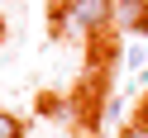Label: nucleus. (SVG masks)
Here are the masks:
<instances>
[{"mask_svg": "<svg viewBox=\"0 0 148 138\" xmlns=\"http://www.w3.org/2000/svg\"><path fill=\"white\" fill-rule=\"evenodd\" d=\"M110 19H115V0H67L62 29L72 38H86V33H100Z\"/></svg>", "mask_w": 148, "mask_h": 138, "instance_id": "nucleus-1", "label": "nucleus"}, {"mask_svg": "<svg viewBox=\"0 0 148 138\" xmlns=\"http://www.w3.org/2000/svg\"><path fill=\"white\" fill-rule=\"evenodd\" d=\"M115 19L134 33H148V0H115Z\"/></svg>", "mask_w": 148, "mask_h": 138, "instance_id": "nucleus-2", "label": "nucleus"}, {"mask_svg": "<svg viewBox=\"0 0 148 138\" xmlns=\"http://www.w3.org/2000/svg\"><path fill=\"white\" fill-rule=\"evenodd\" d=\"M0 138H19V119L0 109Z\"/></svg>", "mask_w": 148, "mask_h": 138, "instance_id": "nucleus-3", "label": "nucleus"}, {"mask_svg": "<svg viewBox=\"0 0 148 138\" xmlns=\"http://www.w3.org/2000/svg\"><path fill=\"white\" fill-rule=\"evenodd\" d=\"M119 138H148V128H143V124H129V128H124Z\"/></svg>", "mask_w": 148, "mask_h": 138, "instance_id": "nucleus-4", "label": "nucleus"}, {"mask_svg": "<svg viewBox=\"0 0 148 138\" xmlns=\"http://www.w3.org/2000/svg\"><path fill=\"white\" fill-rule=\"evenodd\" d=\"M138 124H143V128H148V100H143V109H138Z\"/></svg>", "mask_w": 148, "mask_h": 138, "instance_id": "nucleus-5", "label": "nucleus"}, {"mask_svg": "<svg viewBox=\"0 0 148 138\" xmlns=\"http://www.w3.org/2000/svg\"><path fill=\"white\" fill-rule=\"evenodd\" d=\"M138 86H148V67H143V71H138Z\"/></svg>", "mask_w": 148, "mask_h": 138, "instance_id": "nucleus-6", "label": "nucleus"}]
</instances>
